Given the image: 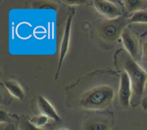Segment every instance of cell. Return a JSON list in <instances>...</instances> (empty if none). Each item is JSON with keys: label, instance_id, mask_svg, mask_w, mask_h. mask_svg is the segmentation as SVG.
<instances>
[{"label": "cell", "instance_id": "cell-4", "mask_svg": "<svg viewBox=\"0 0 147 130\" xmlns=\"http://www.w3.org/2000/svg\"><path fill=\"white\" fill-rule=\"evenodd\" d=\"M74 15H75V9H71L68 11V16H67V19H66L65 29H64V34H63V37H62V41H61V44H60L59 65H58V69H57V72L55 74V79H57L59 77V72H60L61 67H62L63 61H64V60H65V58L68 53V50H69L71 33V25H72V20H73Z\"/></svg>", "mask_w": 147, "mask_h": 130}, {"label": "cell", "instance_id": "cell-9", "mask_svg": "<svg viewBox=\"0 0 147 130\" xmlns=\"http://www.w3.org/2000/svg\"><path fill=\"white\" fill-rule=\"evenodd\" d=\"M37 104L41 115H44L49 119H53L55 122H61V118L57 113L56 110L53 108L51 103L43 96L37 97Z\"/></svg>", "mask_w": 147, "mask_h": 130}, {"label": "cell", "instance_id": "cell-5", "mask_svg": "<svg viewBox=\"0 0 147 130\" xmlns=\"http://www.w3.org/2000/svg\"><path fill=\"white\" fill-rule=\"evenodd\" d=\"M132 85L127 73L124 71L121 72L119 90H118V98L121 105L123 108H128L131 105L132 99Z\"/></svg>", "mask_w": 147, "mask_h": 130}, {"label": "cell", "instance_id": "cell-2", "mask_svg": "<svg viewBox=\"0 0 147 130\" xmlns=\"http://www.w3.org/2000/svg\"><path fill=\"white\" fill-rule=\"evenodd\" d=\"M116 66L126 72L132 85L131 106L137 107L142 103L147 85V72L124 49L115 53Z\"/></svg>", "mask_w": 147, "mask_h": 130}, {"label": "cell", "instance_id": "cell-20", "mask_svg": "<svg viewBox=\"0 0 147 130\" xmlns=\"http://www.w3.org/2000/svg\"><path fill=\"white\" fill-rule=\"evenodd\" d=\"M142 107H143V110L145 111H147V85H146V92H145V95H144V98L142 100Z\"/></svg>", "mask_w": 147, "mask_h": 130}, {"label": "cell", "instance_id": "cell-19", "mask_svg": "<svg viewBox=\"0 0 147 130\" xmlns=\"http://www.w3.org/2000/svg\"><path fill=\"white\" fill-rule=\"evenodd\" d=\"M64 3H66L68 4H72V5H80V4H84V3H86L87 2L86 1H84V0H72V1H64Z\"/></svg>", "mask_w": 147, "mask_h": 130}, {"label": "cell", "instance_id": "cell-15", "mask_svg": "<svg viewBox=\"0 0 147 130\" xmlns=\"http://www.w3.org/2000/svg\"><path fill=\"white\" fill-rule=\"evenodd\" d=\"M142 67L147 72V34L144 35L142 40V57H141Z\"/></svg>", "mask_w": 147, "mask_h": 130}, {"label": "cell", "instance_id": "cell-12", "mask_svg": "<svg viewBox=\"0 0 147 130\" xmlns=\"http://www.w3.org/2000/svg\"><path fill=\"white\" fill-rule=\"evenodd\" d=\"M130 23H147V10L142 9L134 12L129 19Z\"/></svg>", "mask_w": 147, "mask_h": 130}, {"label": "cell", "instance_id": "cell-21", "mask_svg": "<svg viewBox=\"0 0 147 130\" xmlns=\"http://www.w3.org/2000/svg\"><path fill=\"white\" fill-rule=\"evenodd\" d=\"M56 130H68V129H56Z\"/></svg>", "mask_w": 147, "mask_h": 130}, {"label": "cell", "instance_id": "cell-18", "mask_svg": "<svg viewBox=\"0 0 147 130\" xmlns=\"http://www.w3.org/2000/svg\"><path fill=\"white\" fill-rule=\"evenodd\" d=\"M9 122H10V118H9V115L3 110H0V123H9Z\"/></svg>", "mask_w": 147, "mask_h": 130}, {"label": "cell", "instance_id": "cell-3", "mask_svg": "<svg viewBox=\"0 0 147 130\" xmlns=\"http://www.w3.org/2000/svg\"><path fill=\"white\" fill-rule=\"evenodd\" d=\"M129 19L120 16L115 19L101 20L94 25V35L97 41L103 46H112L127 28Z\"/></svg>", "mask_w": 147, "mask_h": 130}, {"label": "cell", "instance_id": "cell-1", "mask_svg": "<svg viewBox=\"0 0 147 130\" xmlns=\"http://www.w3.org/2000/svg\"><path fill=\"white\" fill-rule=\"evenodd\" d=\"M115 77L107 71L86 75L67 89L68 105L87 110L108 109L115 98Z\"/></svg>", "mask_w": 147, "mask_h": 130}, {"label": "cell", "instance_id": "cell-17", "mask_svg": "<svg viewBox=\"0 0 147 130\" xmlns=\"http://www.w3.org/2000/svg\"><path fill=\"white\" fill-rule=\"evenodd\" d=\"M0 130H17V126L15 123H0Z\"/></svg>", "mask_w": 147, "mask_h": 130}, {"label": "cell", "instance_id": "cell-7", "mask_svg": "<svg viewBox=\"0 0 147 130\" xmlns=\"http://www.w3.org/2000/svg\"><path fill=\"white\" fill-rule=\"evenodd\" d=\"M95 9L102 16L109 19H115L121 16V10L120 7L113 1L96 0L93 1Z\"/></svg>", "mask_w": 147, "mask_h": 130}, {"label": "cell", "instance_id": "cell-10", "mask_svg": "<svg viewBox=\"0 0 147 130\" xmlns=\"http://www.w3.org/2000/svg\"><path fill=\"white\" fill-rule=\"evenodd\" d=\"M5 89L16 98L19 100H22L25 97V92L22 86L16 80L13 79H6L3 82Z\"/></svg>", "mask_w": 147, "mask_h": 130}, {"label": "cell", "instance_id": "cell-6", "mask_svg": "<svg viewBox=\"0 0 147 130\" xmlns=\"http://www.w3.org/2000/svg\"><path fill=\"white\" fill-rule=\"evenodd\" d=\"M110 115H98L87 119L84 123V130H110L113 125Z\"/></svg>", "mask_w": 147, "mask_h": 130}, {"label": "cell", "instance_id": "cell-16", "mask_svg": "<svg viewBox=\"0 0 147 130\" xmlns=\"http://www.w3.org/2000/svg\"><path fill=\"white\" fill-rule=\"evenodd\" d=\"M19 126H20V129L22 130H43L34 126L30 123V120H28L27 117H22L21 119Z\"/></svg>", "mask_w": 147, "mask_h": 130}, {"label": "cell", "instance_id": "cell-13", "mask_svg": "<svg viewBox=\"0 0 147 130\" xmlns=\"http://www.w3.org/2000/svg\"><path fill=\"white\" fill-rule=\"evenodd\" d=\"M49 121V118L44 115H40V116H34L33 117L32 119H30V123L35 126L36 128H42L44 127Z\"/></svg>", "mask_w": 147, "mask_h": 130}, {"label": "cell", "instance_id": "cell-8", "mask_svg": "<svg viewBox=\"0 0 147 130\" xmlns=\"http://www.w3.org/2000/svg\"><path fill=\"white\" fill-rule=\"evenodd\" d=\"M121 39L125 50L136 60L139 55V43L134 35L129 28H126L121 34Z\"/></svg>", "mask_w": 147, "mask_h": 130}, {"label": "cell", "instance_id": "cell-14", "mask_svg": "<svg viewBox=\"0 0 147 130\" xmlns=\"http://www.w3.org/2000/svg\"><path fill=\"white\" fill-rule=\"evenodd\" d=\"M32 6L35 9H57V5L51 1H35Z\"/></svg>", "mask_w": 147, "mask_h": 130}, {"label": "cell", "instance_id": "cell-11", "mask_svg": "<svg viewBox=\"0 0 147 130\" xmlns=\"http://www.w3.org/2000/svg\"><path fill=\"white\" fill-rule=\"evenodd\" d=\"M125 8L128 12H137L145 9L147 6V1L142 0H125L123 1Z\"/></svg>", "mask_w": 147, "mask_h": 130}]
</instances>
